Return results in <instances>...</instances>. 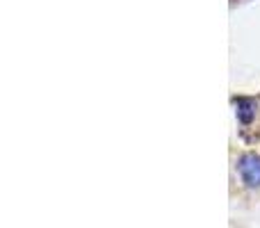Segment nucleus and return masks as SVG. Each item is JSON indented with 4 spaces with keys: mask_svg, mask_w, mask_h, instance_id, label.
I'll list each match as a JSON object with an SVG mask.
<instances>
[{
    "mask_svg": "<svg viewBox=\"0 0 260 228\" xmlns=\"http://www.w3.org/2000/svg\"><path fill=\"white\" fill-rule=\"evenodd\" d=\"M240 176L249 187H260V155L247 153L240 157Z\"/></svg>",
    "mask_w": 260,
    "mask_h": 228,
    "instance_id": "f257e3e1",
    "label": "nucleus"
},
{
    "mask_svg": "<svg viewBox=\"0 0 260 228\" xmlns=\"http://www.w3.org/2000/svg\"><path fill=\"white\" fill-rule=\"evenodd\" d=\"M235 108H238V119L242 123H251V119L256 116V103L249 99H238L235 101Z\"/></svg>",
    "mask_w": 260,
    "mask_h": 228,
    "instance_id": "f03ea898",
    "label": "nucleus"
}]
</instances>
